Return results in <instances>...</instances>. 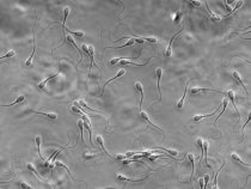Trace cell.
<instances>
[{
    "mask_svg": "<svg viewBox=\"0 0 251 189\" xmlns=\"http://www.w3.org/2000/svg\"><path fill=\"white\" fill-rule=\"evenodd\" d=\"M82 114H83L84 127L87 129V131H89V134H90V143H91V147L95 148V145H93V143H92V138H91V135H92V127H91V122H90V117L86 116V114H84V113H82Z\"/></svg>",
    "mask_w": 251,
    "mask_h": 189,
    "instance_id": "6da1fadb",
    "label": "cell"
},
{
    "mask_svg": "<svg viewBox=\"0 0 251 189\" xmlns=\"http://www.w3.org/2000/svg\"><path fill=\"white\" fill-rule=\"evenodd\" d=\"M140 117H141V118H142V120H144V121H146V122H147V123H148L149 126H152V127H154L156 129H158V131H159L160 133H163V134H164V131H163V129H162V128H159L158 126H156V125H154V123H153L152 121H151V120H149V116H148V114H147L146 111H142V110H140Z\"/></svg>",
    "mask_w": 251,
    "mask_h": 189,
    "instance_id": "7a4b0ae2",
    "label": "cell"
},
{
    "mask_svg": "<svg viewBox=\"0 0 251 189\" xmlns=\"http://www.w3.org/2000/svg\"><path fill=\"white\" fill-rule=\"evenodd\" d=\"M218 92V93H223V91H219V90H214V89H206V87H193L190 90V93L192 95H196L198 92Z\"/></svg>",
    "mask_w": 251,
    "mask_h": 189,
    "instance_id": "3957f363",
    "label": "cell"
},
{
    "mask_svg": "<svg viewBox=\"0 0 251 189\" xmlns=\"http://www.w3.org/2000/svg\"><path fill=\"white\" fill-rule=\"evenodd\" d=\"M65 43H71V44H72V46H73V47H74V48L77 49V51H78V53H79V55H80V60H82V59H83V53L80 52L79 47H78V46L75 44V42H74L73 37H71V36H69V35H68V36H65V41H64V43H61V44H60V47H61V46H64Z\"/></svg>",
    "mask_w": 251,
    "mask_h": 189,
    "instance_id": "277c9868",
    "label": "cell"
},
{
    "mask_svg": "<svg viewBox=\"0 0 251 189\" xmlns=\"http://www.w3.org/2000/svg\"><path fill=\"white\" fill-rule=\"evenodd\" d=\"M156 75H157V85H158V91H159V102H162V91H160V79H162L163 75V68L158 67L156 69Z\"/></svg>",
    "mask_w": 251,
    "mask_h": 189,
    "instance_id": "5b68a950",
    "label": "cell"
},
{
    "mask_svg": "<svg viewBox=\"0 0 251 189\" xmlns=\"http://www.w3.org/2000/svg\"><path fill=\"white\" fill-rule=\"evenodd\" d=\"M135 89H136V91L139 92V95H140V110H141V108H142V102H144V87H142V85H141V83L140 82H135Z\"/></svg>",
    "mask_w": 251,
    "mask_h": 189,
    "instance_id": "8992f818",
    "label": "cell"
},
{
    "mask_svg": "<svg viewBox=\"0 0 251 189\" xmlns=\"http://www.w3.org/2000/svg\"><path fill=\"white\" fill-rule=\"evenodd\" d=\"M87 54L90 56V61H91V66H90V73L89 75H91V68L95 66V61H93V54H95V48L92 44H89L87 46Z\"/></svg>",
    "mask_w": 251,
    "mask_h": 189,
    "instance_id": "52a82bcc",
    "label": "cell"
},
{
    "mask_svg": "<svg viewBox=\"0 0 251 189\" xmlns=\"http://www.w3.org/2000/svg\"><path fill=\"white\" fill-rule=\"evenodd\" d=\"M28 113H32V114L46 116L47 118H49V120H55V118H57V114L56 113H41V111H36V110H28Z\"/></svg>",
    "mask_w": 251,
    "mask_h": 189,
    "instance_id": "ba28073f",
    "label": "cell"
},
{
    "mask_svg": "<svg viewBox=\"0 0 251 189\" xmlns=\"http://www.w3.org/2000/svg\"><path fill=\"white\" fill-rule=\"evenodd\" d=\"M232 75L234 77V79H236V80H237V82H238V83H239L240 85H242V86H243V89H244V91H245V93H246V95L249 96V91H248V89H246V86H245V84H244V82H243V79H242V77H240V74H239L238 72H236V71H234V72H232Z\"/></svg>",
    "mask_w": 251,
    "mask_h": 189,
    "instance_id": "9c48e42d",
    "label": "cell"
},
{
    "mask_svg": "<svg viewBox=\"0 0 251 189\" xmlns=\"http://www.w3.org/2000/svg\"><path fill=\"white\" fill-rule=\"evenodd\" d=\"M182 31H183V28H182V29H180V30H179V31H177V33H176V34L174 35V37H172L171 39H170V43H169V47H167V49H166V52H165V56H166V57H169V56H171V49H172V42H174V38H175V37H176L177 35H179V34H180V33H182Z\"/></svg>",
    "mask_w": 251,
    "mask_h": 189,
    "instance_id": "30bf717a",
    "label": "cell"
},
{
    "mask_svg": "<svg viewBox=\"0 0 251 189\" xmlns=\"http://www.w3.org/2000/svg\"><path fill=\"white\" fill-rule=\"evenodd\" d=\"M35 145H36V151H37L39 158H41L42 161H44V158H43V156H42V153H41V136H39V135H37V136L35 138Z\"/></svg>",
    "mask_w": 251,
    "mask_h": 189,
    "instance_id": "8fae6325",
    "label": "cell"
},
{
    "mask_svg": "<svg viewBox=\"0 0 251 189\" xmlns=\"http://www.w3.org/2000/svg\"><path fill=\"white\" fill-rule=\"evenodd\" d=\"M220 108H221V105H220V107L216 109V110H215L214 113H212V114H206V115H196V116H194V118H193V120H194L195 122H198V121H201V120H203V118H207V117L213 116L214 114H216V113L219 111V109H220Z\"/></svg>",
    "mask_w": 251,
    "mask_h": 189,
    "instance_id": "7c38bea8",
    "label": "cell"
},
{
    "mask_svg": "<svg viewBox=\"0 0 251 189\" xmlns=\"http://www.w3.org/2000/svg\"><path fill=\"white\" fill-rule=\"evenodd\" d=\"M226 93L228 95V98L231 99V103L233 104V107H234V109H236V111L238 113L239 117H242V116H240V113H239V110H238V108H237V107H236V104H234V101H236V93H234V91H232V90H228Z\"/></svg>",
    "mask_w": 251,
    "mask_h": 189,
    "instance_id": "4fadbf2b",
    "label": "cell"
},
{
    "mask_svg": "<svg viewBox=\"0 0 251 189\" xmlns=\"http://www.w3.org/2000/svg\"><path fill=\"white\" fill-rule=\"evenodd\" d=\"M208 146H209L208 141H207V140H203V145H202V150H203V162H205L206 166L210 168L209 164H208V162H207V151H208Z\"/></svg>",
    "mask_w": 251,
    "mask_h": 189,
    "instance_id": "5bb4252c",
    "label": "cell"
},
{
    "mask_svg": "<svg viewBox=\"0 0 251 189\" xmlns=\"http://www.w3.org/2000/svg\"><path fill=\"white\" fill-rule=\"evenodd\" d=\"M78 103H79L80 105H82L83 108H85V109H87V110H90V111H92V113H97V114H102V115H103L104 117H106V115H105V114H103L102 111H98V110H96V109H92V108H90V107H89V105H87V104L85 103V101H83V99H80V101H79Z\"/></svg>",
    "mask_w": 251,
    "mask_h": 189,
    "instance_id": "9a60e30c",
    "label": "cell"
},
{
    "mask_svg": "<svg viewBox=\"0 0 251 189\" xmlns=\"http://www.w3.org/2000/svg\"><path fill=\"white\" fill-rule=\"evenodd\" d=\"M187 158L189 159L190 164H192V176H190V180H193V175H194V170H195V157H194V154H192V153H188V154H187Z\"/></svg>",
    "mask_w": 251,
    "mask_h": 189,
    "instance_id": "2e32d148",
    "label": "cell"
},
{
    "mask_svg": "<svg viewBox=\"0 0 251 189\" xmlns=\"http://www.w3.org/2000/svg\"><path fill=\"white\" fill-rule=\"evenodd\" d=\"M192 82V79H189L188 80V83H187V85H185V90H184V93H183V96H182V98L179 99V102L177 103V108L178 109H180L183 107V104H184V99H185V95H187V91H188V85H189V83Z\"/></svg>",
    "mask_w": 251,
    "mask_h": 189,
    "instance_id": "e0dca14e",
    "label": "cell"
},
{
    "mask_svg": "<svg viewBox=\"0 0 251 189\" xmlns=\"http://www.w3.org/2000/svg\"><path fill=\"white\" fill-rule=\"evenodd\" d=\"M124 73H126V71H124V69H123V68H121V69H120V71H118V73L116 74V77H114L113 79H110V80H108V82H106V83L104 84V86H103V90H102V95L104 93V89L106 87V85H108V84H109L110 82H113V80H115V79H117V78H120V77H122V75H123Z\"/></svg>",
    "mask_w": 251,
    "mask_h": 189,
    "instance_id": "ac0fdd59",
    "label": "cell"
},
{
    "mask_svg": "<svg viewBox=\"0 0 251 189\" xmlns=\"http://www.w3.org/2000/svg\"><path fill=\"white\" fill-rule=\"evenodd\" d=\"M96 140H97V143H98V145L102 147V150H103V152L105 153V154H108V156H110V157H113L114 158V156H111L109 152H106V150H105V147H104V140H103V138L100 136V135H97V138H96Z\"/></svg>",
    "mask_w": 251,
    "mask_h": 189,
    "instance_id": "d6986e66",
    "label": "cell"
},
{
    "mask_svg": "<svg viewBox=\"0 0 251 189\" xmlns=\"http://www.w3.org/2000/svg\"><path fill=\"white\" fill-rule=\"evenodd\" d=\"M57 74H59V73H54V74H52V75H49L48 78H46V79H44V80H43V82H41V83H39V84L37 85V87H38V89H43V87H44V86L47 85V83H48V82L50 80V79H53V78H55V77H56Z\"/></svg>",
    "mask_w": 251,
    "mask_h": 189,
    "instance_id": "ffe728a7",
    "label": "cell"
},
{
    "mask_svg": "<svg viewBox=\"0 0 251 189\" xmlns=\"http://www.w3.org/2000/svg\"><path fill=\"white\" fill-rule=\"evenodd\" d=\"M54 164H55V166H57V168H64V169H65V170H67V172H68V175H69V176H71V177L73 178V180H75V178H74V176H73V175L71 174V171H69V169H68V166H66V165H65V164H64L62 162H60V161H56V162H54Z\"/></svg>",
    "mask_w": 251,
    "mask_h": 189,
    "instance_id": "44dd1931",
    "label": "cell"
},
{
    "mask_svg": "<svg viewBox=\"0 0 251 189\" xmlns=\"http://www.w3.org/2000/svg\"><path fill=\"white\" fill-rule=\"evenodd\" d=\"M24 101H25V97H24V96H19V97H18V98L16 99V101H15V102H13L12 104H3L1 107H3V108H7V107H12V105H16V104H19V103H23Z\"/></svg>",
    "mask_w": 251,
    "mask_h": 189,
    "instance_id": "7402d4cb",
    "label": "cell"
},
{
    "mask_svg": "<svg viewBox=\"0 0 251 189\" xmlns=\"http://www.w3.org/2000/svg\"><path fill=\"white\" fill-rule=\"evenodd\" d=\"M147 178V177H145ZM145 178H139V180H130V178H127L122 175H117V180L118 181H128V182H140V181H145Z\"/></svg>",
    "mask_w": 251,
    "mask_h": 189,
    "instance_id": "603a6c76",
    "label": "cell"
},
{
    "mask_svg": "<svg viewBox=\"0 0 251 189\" xmlns=\"http://www.w3.org/2000/svg\"><path fill=\"white\" fill-rule=\"evenodd\" d=\"M231 157H232V159H233V161H236L237 163H239V164H243V165H245V166H250V164H248V163L243 162V159L240 158V157H239L237 153H232V156H231Z\"/></svg>",
    "mask_w": 251,
    "mask_h": 189,
    "instance_id": "cb8c5ba5",
    "label": "cell"
},
{
    "mask_svg": "<svg viewBox=\"0 0 251 189\" xmlns=\"http://www.w3.org/2000/svg\"><path fill=\"white\" fill-rule=\"evenodd\" d=\"M78 127H79V131H80V140H82V143L84 145H86L84 143V138H83V129H84V121L83 120H79L78 121Z\"/></svg>",
    "mask_w": 251,
    "mask_h": 189,
    "instance_id": "d4e9b609",
    "label": "cell"
},
{
    "mask_svg": "<svg viewBox=\"0 0 251 189\" xmlns=\"http://www.w3.org/2000/svg\"><path fill=\"white\" fill-rule=\"evenodd\" d=\"M26 168L29 169L30 171H32V172H34V174H35V175H36V176H37V177L39 178V180H41V181H44L43 178H42L41 176H39V174H38V172L36 171V168H35V165H34V164H28V165H26Z\"/></svg>",
    "mask_w": 251,
    "mask_h": 189,
    "instance_id": "484cf974",
    "label": "cell"
},
{
    "mask_svg": "<svg viewBox=\"0 0 251 189\" xmlns=\"http://www.w3.org/2000/svg\"><path fill=\"white\" fill-rule=\"evenodd\" d=\"M227 104H228V99H227V98H225V99H224V101H223V110H221V113H220V114H219V116L216 117V120L214 121V123H216V122H218V120H219V118H220V117H221V115L224 114V111H225V109H226V107H227Z\"/></svg>",
    "mask_w": 251,
    "mask_h": 189,
    "instance_id": "4316f807",
    "label": "cell"
},
{
    "mask_svg": "<svg viewBox=\"0 0 251 189\" xmlns=\"http://www.w3.org/2000/svg\"><path fill=\"white\" fill-rule=\"evenodd\" d=\"M158 150H164L165 152H169L170 154H171V157L176 158L178 156V151H175V150H170V148H164V147H158Z\"/></svg>",
    "mask_w": 251,
    "mask_h": 189,
    "instance_id": "83f0119b",
    "label": "cell"
},
{
    "mask_svg": "<svg viewBox=\"0 0 251 189\" xmlns=\"http://www.w3.org/2000/svg\"><path fill=\"white\" fill-rule=\"evenodd\" d=\"M134 36H136V35H134ZM138 37L141 38V39H144V41L149 42V43H157V42H158V38H157V37H142V36H138Z\"/></svg>",
    "mask_w": 251,
    "mask_h": 189,
    "instance_id": "f1b7e54d",
    "label": "cell"
},
{
    "mask_svg": "<svg viewBox=\"0 0 251 189\" xmlns=\"http://www.w3.org/2000/svg\"><path fill=\"white\" fill-rule=\"evenodd\" d=\"M207 10H208V12H209L210 17H212V18H210V19H212V21H215V22H219V21H221V18H223L221 16H216L215 13H213L212 11H210V10H209L208 7H207Z\"/></svg>",
    "mask_w": 251,
    "mask_h": 189,
    "instance_id": "f546056e",
    "label": "cell"
},
{
    "mask_svg": "<svg viewBox=\"0 0 251 189\" xmlns=\"http://www.w3.org/2000/svg\"><path fill=\"white\" fill-rule=\"evenodd\" d=\"M83 157H84V159H86V161H91V159H93V158H96V157H97V154H96V153L85 152V153L83 154Z\"/></svg>",
    "mask_w": 251,
    "mask_h": 189,
    "instance_id": "4dcf8cb0",
    "label": "cell"
},
{
    "mask_svg": "<svg viewBox=\"0 0 251 189\" xmlns=\"http://www.w3.org/2000/svg\"><path fill=\"white\" fill-rule=\"evenodd\" d=\"M182 17H183V13L180 12V11H177L176 12V15H175V23H179L180 21H182Z\"/></svg>",
    "mask_w": 251,
    "mask_h": 189,
    "instance_id": "1f68e13d",
    "label": "cell"
},
{
    "mask_svg": "<svg viewBox=\"0 0 251 189\" xmlns=\"http://www.w3.org/2000/svg\"><path fill=\"white\" fill-rule=\"evenodd\" d=\"M67 31H68V34H72V35H74V36H78L79 38H83V37L85 36L84 31H71V30H67Z\"/></svg>",
    "mask_w": 251,
    "mask_h": 189,
    "instance_id": "d6a6232c",
    "label": "cell"
},
{
    "mask_svg": "<svg viewBox=\"0 0 251 189\" xmlns=\"http://www.w3.org/2000/svg\"><path fill=\"white\" fill-rule=\"evenodd\" d=\"M17 186L18 187H21V188H26V189H30V188H32L30 184H26V183H24V182H18L17 183Z\"/></svg>",
    "mask_w": 251,
    "mask_h": 189,
    "instance_id": "836d02e7",
    "label": "cell"
},
{
    "mask_svg": "<svg viewBox=\"0 0 251 189\" xmlns=\"http://www.w3.org/2000/svg\"><path fill=\"white\" fill-rule=\"evenodd\" d=\"M15 54H16V52L15 51H10L8 53H6L4 56H1V59H6V57H11V56H15Z\"/></svg>",
    "mask_w": 251,
    "mask_h": 189,
    "instance_id": "e575fe53",
    "label": "cell"
},
{
    "mask_svg": "<svg viewBox=\"0 0 251 189\" xmlns=\"http://www.w3.org/2000/svg\"><path fill=\"white\" fill-rule=\"evenodd\" d=\"M209 178H210V177H209V175H206V176H205V178L202 180V181H203V189L207 187V184H208V182H209Z\"/></svg>",
    "mask_w": 251,
    "mask_h": 189,
    "instance_id": "d590c367",
    "label": "cell"
},
{
    "mask_svg": "<svg viewBox=\"0 0 251 189\" xmlns=\"http://www.w3.org/2000/svg\"><path fill=\"white\" fill-rule=\"evenodd\" d=\"M196 143H197V145H198V147L202 150V145H203V140H202V138H197L196 139Z\"/></svg>",
    "mask_w": 251,
    "mask_h": 189,
    "instance_id": "8d00e7d4",
    "label": "cell"
},
{
    "mask_svg": "<svg viewBox=\"0 0 251 189\" xmlns=\"http://www.w3.org/2000/svg\"><path fill=\"white\" fill-rule=\"evenodd\" d=\"M188 3H189V4H192L193 6H197V7H198V6H201V5H202V4H201L200 1H188Z\"/></svg>",
    "mask_w": 251,
    "mask_h": 189,
    "instance_id": "74e56055",
    "label": "cell"
}]
</instances>
